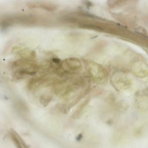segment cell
I'll return each mask as SVG.
<instances>
[{
    "mask_svg": "<svg viewBox=\"0 0 148 148\" xmlns=\"http://www.w3.org/2000/svg\"><path fill=\"white\" fill-rule=\"evenodd\" d=\"M61 69L64 73V72H79L82 71V63L77 59H68L62 62Z\"/></svg>",
    "mask_w": 148,
    "mask_h": 148,
    "instance_id": "7a4b0ae2",
    "label": "cell"
},
{
    "mask_svg": "<svg viewBox=\"0 0 148 148\" xmlns=\"http://www.w3.org/2000/svg\"><path fill=\"white\" fill-rule=\"evenodd\" d=\"M29 8H40L48 11H53L55 10L56 7L53 5L42 3H34L29 4Z\"/></svg>",
    "mask_w": 148,
    "mask_h": 148,
    "instance_id": "3957f363",
    "label": "cell"
},
{
    "mask_svg": "<svg viewBox=\"0 0 148 148\" xmlns=\"http://www.w3.org/2000/svg\"><path fill=\"white\" fill-rule=\"evenodd\" d=\"M13 138L14 141V143H15V145H16L17 148H22V147H21V145L19 142L18 140L17 139V138L14 136L13 137Z\"/></svg>",
    "mask_w": 148,
    "mask_h": 148,
    "instance_id": "277c9868",
    "label": "cell"
},
{
    "mask_svg": "<svg viewBox=\"0 0 148 148\" xmlns=\"http://www.w3.org/2000/svg\"><path fill=\"white\" fill-rule=\"evenodd\" d=\"M12 67L14 70H15L14 77L16 79H21L26 75H33L38 69V66L36 64L25 60L14 62L13 64Z\"/></svg>",
    "mask_w": 148,
    "mask_h": 148,
    "instance_id": "6da1fadb",
    "label": "cell"
}]
</instances>
